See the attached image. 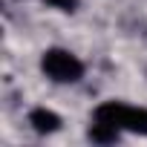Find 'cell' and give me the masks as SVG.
I'll return each mask as SVG.
<instances>
[{
  "mask_svg": "<svg viewBox=\"0 0 147 147\" xmlns=\"http://www.w3.org/2000/svg\"><path fill=\"white\" fill-rule=\"evenodd\" d=\"M40 69L52 81H58V84H72V81H78L84 75V63L72 52H66V49H49V52H43Z\"/></svg>",
  "mask_w": 147,
  "mask_h": 147,
  "instance_id": "7a4b0ae2",
  "label": "cell"
},
{
  "mask_svg": "<svg viewBox=\"0 0 147 147\" xmlns=\"http://www.w3.org/2000/svg\"><path fill=\"white\" fill-rule=\"evenodd\" d=\"M95 121L113 124L115 130H130L147 136V110L144 107H127L121 101H104L95 110Z\"/></svg>",
  "mask_w": 147,
  "mask_h": 147,
  "instance_id": "6da1fadb",
  "label": "cell"
},
{
  "mask_svg": "<svg viewBox=\"0 0 147 147\" xmlns=\"http://www.w3.org/2000/svg\"><path fill=\"white\" fill-rule=\"evenodd\" d=\"M29 124H32L38 133H55V130L61 127V115L52 113V110H46V107H38V110L29 113Z\"/></svg>",
  "mask_w": 147,
  "mask_h": 147,
  "instance_id": "3957f363",
  "label": "cell"
},
{
  "mask_svg": "<svg viewBox=\"0 0 147 147\" xmlns=\"http://www.w3.org/2000/svg\"><path fill=\"white\" fill-rule=\"evenodd\" d=\"M49 6H55V9H61V12H75V0H46Z\"/></svg>",
  "mask_w": 147,
  "mask_h": 147,
  "instance_id": "5b68a950",
  "label": "cell"
},
{
  "mask_svg": "<svg viewBox=\"0 0 147 147\" xmlns=\"http://www.w3.org/2000/svg\"><path fill=\"white\" fill-rule=\"evenodd\" d=\"M90 138H92V141H98V144H110V141H115V138H118V130H115L113 124L95 121V124L90 127Z\"/></svg>",
  "mask_w": 147,
  "mask_h": 147,
  "instance_id": "277c9868",
  "label": "cell"
}]
</instances>
